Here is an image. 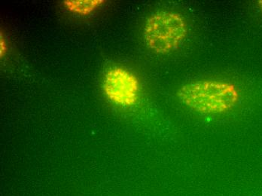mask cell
<instances>
[{"label":"cell","mask_w":262,"mask_h":196,"mask_svg":"<svg viewBox=\"0 0 262 196\" xmlns=\"http://www.w3.org/2000/svg\"><path fill=\"white\" fill-rule=\"evenodd\" d=\"M106 98L115 104L130 107L137 103L140 85L137 76L128 70L113 67L107 70L103 79Z\"/></svg>","instance_id":"3957f363"},{"label":"cell","mask_w":262,"mask_h":196,"mask_svg":"<svg viewBox=\"0 0 262 196\" xmlns=\"http://www.w3.org/2000/svg\"><path fill=\"white\" fill-rule=\"evenodd\" d=\"M7 50V45H6V40H5L4 38H3V34H1V40H0V54H1L2 57L6 55Z\"/></svg>","instance_id":"5b68a950"},{"label":"cell","mask_w":262,"mask_h":196,"mask_svg":"<svg viewBox=\"0 0 262 196\" xmlns=\"http://www.w3.org/2000/svg\"><path fill=\"white\" fill-rule=\"evenodd\" d=\"M188 33L186 20L176 12H156L148 17L144 27L147 46L155 53L161 55L178 49L186 39Z\"/></svg>","instance_id":"7a4b0ae2"},{"label":"cell","mask_w":262,"mask_h":196,"mask_svg":"<svg viewBox=\"0 0 262 196\" xmlns=\"http://www.w3.org/2000/svg\"><path fill=\"white\" fill-rule=\"evenodd\" d=\"M103 0H68L64 1L67 10L80 15H87L92 13L99 6L103 4Z\"/></svg>","instance_id":"277c9868"},{"label":"cell","mask_w":262,"mask_h":196,"mask_svg":"<svg viewBox=\"0 0 262 196\" xmlns=\"http://www.w3.org/2000/svg\"><path fill=\"white\" fill-rule=\"evenodd\" d=\"M184 105L204 114H221L237 106L241 99L235 84L226 81L204 79L184 84L177 92Z\"/></svg>","instance_id":"6da1fadb"},{"label":"cell","mask_w":262,"mask_h":196,"mask_svg":"<svg viewBox=\"0 0 262 196\" xmlns=\"http://www.w3.org/2000/svg\"><path fill=\"white\" fill-rule=\"evenodd\" d=\"M258 6H259V8L262 12V1L258 2Z\"/></svg>","instance_id":"8992f818"}]
</instances>
